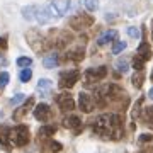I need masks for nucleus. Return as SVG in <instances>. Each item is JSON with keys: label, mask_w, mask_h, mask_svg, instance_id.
Segmentation results:
<instances>
[{"label": "nucleus", "mask_w": 153, "mask_h": 153, "mask_svg": "<svg viewBox=\"0 0 153 153\" xmlns=\"http://www.w3.org/2000/svg\"><path fill=\"white\" fill-rule=\"evenodd\" d=\"M94 133L104 140H121L123 136V117L119 114H102L94 121Z\"/></svg>", "instance_id": "obj_1"}, {"label": "nucleus", "mask_w": 153, "mask_h": 153, "mask_svg": "<svg viewBox=\"0 0 153 153\" xmlns=\"http://www.w3.org/2000/svg\"><path fill=\"white\" fill-rule=\"evenodd\" d=\"M9 143L14 146H26L29 143V128L19 124L14 129H9Z\"/></svg>", "instance_id": "obj_2"}, {"label": "nucleus", "mask_w": 153, "mask_h": 153, "mask_svg": "<svg viewBox=\"0 0 153 153\" xmlns=\"http://www.w3.org/2000/svg\"><path fill=\"white\" fill-rule=\"evenodd\" d=\"M80 78V71L78 70H68V71H63L60 73V80H58V85L61 88H71L78 82Z\"/></svg>", "instance_id": "obj_3"}, {"label": "nucleus", "mask_w": 153, "mask_h": 153, "mask_svg": "<svg viewBox=\"0 0 153 153\" xmlns=\"http://www.w3.org/2000/svg\"><path fill=\"white\" fill-rule=\"evenodd\" d=\"M92 24H94V17L88 16V14H78V16H75V17L70 19V27L75 29V31L90 27Z\"/></svg>", "instance_id": "obj_4"}, {"label": "nucleus", "mask_w": 153, "mask_h": 153, "mask_svg": "<svg viewBox=\"0 0 153 153\" xmlns=\"http://www.w3.org/2000/svg\"><path fill=\"white\" fill-rule=\"evenodd\" d=\"M107 75V68L105 66H97V68H88L85 71V80H87V85L92 82H100L102 78H105Z\"/></svg>", "instance_id": "obj_5"}, {"label": "nucleus", "mask_w": 153, "mask_h": 153, "mask_svg": "<svg viewBox=\"0 0 153 153\" xmlns=\"http://www.w3.org/2000/svg\"><path fill=\"white\" fill-rule=\"evenodd\" d=\"M26 39H27V43L31 44V48H33L34 51H41V49H43V41H44V38L41 36V33H39V31H36V29H31V31L26 34Z\"/></svg>", "instance_id": "obj_6"}, {"label": "nucleus", "mask_w": 153, "mask_h": 153, "mask_svg": "<svg viewBox=\"0 0 153 153\" xmlns=\"http://www.w3.org/2000/svg\"><path fill=\"white\" fill-rule=\"evenodd\" d=\"M56 104L63 112H70V111L75 109V100L71 99L70 94H60L56 95Z\"/></svg>", "instance_id": "obj_7"}, {"label": "nucleus", "mask_w": 153, "mask_h": 153, "mask_svg": "<svg viewBox=\"0 0 153 153\" xmlns=\"http://www.w3.org/2000/svg\"><path fill=\"white\" fill-rule=\"evenodd\" d=\"M78 105H80V111L82 112H92L94 107H95V102H94L92 95H88L85 92H80V97H78Z\"/></svg>", "instance_id": "obj_8"}, {"label": "nucleus", "mask_w": 153, "mask_h": 153, "mask_svg": "<svg viewBox=\"0 0 153 153\" xmlns=\"http://www.w3.org/2000/svg\"><path fill=\"white\" fill-rule=\"evenodd\" d=\"M49 9H51L53 14L63 16V14H66L68 9H70V0H53L51 5H49Z\"/></svg>", "instance_id": "obj_9"}, {"label": "nucleus", "mask_w": 153, "mask_h": 153, "mask_svg": "<svg viewBox=\"0 0 153 153\" xmlns=\"http://www.w3.org/2000/svg\"><path fill=\"white\" fill-rule=\"evenodd\" d=\"M34 117L38 121H49L51 119V109L48 104H38L34 107Z\"/></svg>", "instance_id": "obj_10"}, {"label": "nucleus", "mask_w": 153, "mask_h": 153, "mask_svg": "<svg viewBox=\"0 0 153 153\" xmlns=\"http://www.w3.org/2000/svg\"><path fill=\"white\" fill-rule=\"evenodd\" d=\"M63 126L68 128V129H75L76 133L80 131V128H82V119L78 117V116H68L63 119Z\"/></svg>", "instance_id": "obj_11"}, {"label": "nucleus", "mask_w": 153, "mask_h": 153, "mask_svg": "<svg viewBox=\"0 0 153 153\" xmlns=\"http://www.w3.org/2000/svg\"><path fill=\"white\" fill-rule=\"evenodd\" d=\"M33 105H34V97H29V99H27V102H26V104L22 105V107H19V109L14 111V119H17V121L22 119L24 116L27 114V111L31 109Z\"/></svg>", "instance_id": "obj_12"}, {"label": "nucleus", "mask_w": 153, "mask_h": 153, "mask_svg": "<svg viewBox=\"0 0 153 153\" xmlns=\"http://www.w3.org/2000/svg\"><path fill=\"white\" fill-rule=\"evenodd\" d=\"M51 88H53V83L49 82L48 78H41L38 82V92L41 94V97H49Z\"/></svg>", "instance_id": "obj_13"}, {"label": "nucleus", "mask_w": 153, "mask_h": 153, "mask_svg": "<svg viewBox=\"0 0 153 153\" xmlns=\"http://www.w3.org/2000/svg\"><path fill=\"white\" fill-rule=\"evenodd\" d=\"M51 17H53V14H51V9H49V7H41V9L38 7V9H36V19H38V22L46 24Z\"/></svg>", "instance_id": "obj_14"}, {"label": "nucleus", "mask_w": 153, "mask_h": 153, "mask_svg": "<svg viewBox=\"0 0 153 153\" xmlns=\"http://www.w3.org/2000/svg\"><path fill=\"white\" fill-rule=\"evenodd\" d=\"M117 38V31H114V29H111V31H105L104 34H100L97 39V44L99 46H104V44L111 43V41H114V39Z\"/></svg>", "instance_id": "obj_15"}, {"label": "nucleus", "mask_w": 153, "mask_h": 153, "mask_svg": "<svg viewBox=\"0 0 153 153\" xmlns=\"http://www.w3.org/2000/svg\"><path fill=\"white\" fill-rule=\"evenodd\" d=\"M136 55L140 56V58H141L143 61L152 60V48H150V44H148V43H141L140 46H138Z\"/></svg>", "instance_id": "obj_16"}, {"label": "nucleus", "mask_w": 153, "mask_h": 153, "mask_svg": "<svg viewBox=\"0 0 153 153\" xmlns=\"http://www.w3.org/2000/svg\"><path fill=\"white\" fill-rule=\"evenodd\" d=\"M43 65H44V68H55V66L58 65V55H56V53H51V55L44 56Z\"/></svg>", "instance_id": "obj_17"}, {"label": "nucleus", "mask_w": 153, "mask_h": 153, "mask_svg": "<svg viewBox=\"0 0 153 153\" xmlns=\"http://www.w3.org/2000/svg\"><path fill=\"white\" fill-rule=\"evenodd\" d=\"M65 58H66V60H73V61L83 60V49H82V48H76L75 51H68Z\"/></svg>", "instance_id": "obj_18"}, {"label": "nucleus", "mask_w": 153, "mask_h": 153, "mask_svg": "<svg viewBox=\"0 0 153 153\" xmlns=\"http://www.w3.org/2000/svg\"><path fill=\"white\" fill-rule=\"evenodd\" d=\"M55 133H56L55 126H43V128L38 131V136L39 138H49V136H53Z\"/></svg>", "instance_id": "obj_19"}, {"label": "nucleus", "mask_w": 153, "mask_h": 153, "mask_svg": "<svg viewBox=\"0 0 153 153\" xmlns=\"http://www.w3.org/2000/svg\"><path fill=\"white\" fill-rule=\"evenodd\" d=\"M36 9H38V7H34V5L24 7V9H22V16H24V19H27V21L36 19Z\"/></svg>", "instance_id": "obj_20"}, {"label": "nucleus", "mask_w": 153, "mask_h": 153, "mask_svg": "<svg viewBox=\"0 0 153 153\" xmlns=\"http://www.w3.org/2000/svg\"><path fill=\"white\" fill-rule=\"evenodd\" d=\"M143 121H145L148 126L153 128V107H146V109L143 111Z\"/></svg>", "instance_id": "obj_21"}, {"label": "nucleus", "mask_w": 153, "mask_h": 153, "mask_svg": "<svg viewBox=\"0 0 153 153\" xmlns=\"http://www.w3.org/2000/svg\"><path fill=\"white\" fill-rule=\"evenodd\" d=\"M131 82H133V85H134L136 88H141L143 82H145V75H143L141 71H138V73H134V75H133Z\"/></svg>", "instance_id": "obj_22"}, {"label": "nucleus", "mask_w": 153, "mask_h": 153, "mask_svg": "<svg viewBox=\"0 0 153 153\" xmlns=\"http://www.w3.org/2000/svg\"><path fill=\"white\" fill-rule=\"evenodd\" d=\"M126 41H116L114 44H112V55H119L121 51H124L126 49Z\"/></svg>", "instance_id": "obj_23"}, {"label": "nucleus", "mask_w": 153, "mask_h": 153, "mask_svg": "<svg viewBox=\"0 0 153 153\" xmlns=\"http://www.w3.org/2000/svg\"><path fill=\"white\" fill-rule=\"evenodd\" d=\"M133 68H134L136 71H143V68H145V61H143L138 55L133 58Z\"/></svg>", "instance_id": "obj_24"}, {"label": "nucleus", "mask_w": 153, "mask_h": 153, "mask_svg": "<svg viewBox=\"0 0 153 153\" xmlns=\"http://www.w3.org/2000/svg\"><path fill=\"white\" fill-rule=\"evenodd\" d=\"M116 68H117V71H121V73H126V71L129 70L128 60H117L116 61Z\"/></svg>", "instance_id": "obj_25"}, {"label": "nucleus", "mask_w": 153, "mask_h": 153, "mask_svg": "<svg viewBox=\"0 0 153 153\" xmlns=\"http://www.w3.org/2000/svg\"><path fill=\"white\" fill-rule=\"evenodd\" d=\"M31 76H33V71H31V68H24V70L21 71V75H19V78H21V82H29L31 80Z\"/></svg>", "instance_id": "obj_26"}, {"label": "nucleus", "mask_w": 153, "mask_h": 153, "mask_svg": "<svg viewBox=\"0 0 153 153\" xmlns=\"http://www.w3.org/2000/svg\"><path fill=\"white\" fill-rule=\"evenodd\" d=\"M17 65L22 66V68H27V66L33 65V60L27 58V56H21V58H17Z\"/></svg>", "instance_id": "obj_27"}, {"label": "nucleus", "mask_w": 153, "mask_h": 153, "mask_svg": "<svg viewBox=\"0 0 153 153\" xmlns=\"http://www.w3.org/2000/svg\"><path fill=\"white\" fill-rule=\"evenodd\" d=\"M9 78H10V76H9V73H7V71H2V73H0V88H5L7 87Z\"/></svg>", "instance_id": "obj_28"}, {"label": "nucleus", "mask_w": 153, "mask_h": 153, "mask_svg": "<svg viewBox=\"0 0 153 153\" xmlns=\"http://www.w3.org/2000/svg\"><path fill=\"white\" fill-rule=\"evenodd\" d=\"M48 145H49L48 148H49V152H51V153H58V152H61V145H60L58 141H49Z\"/></svg>", "instance_id": "obj_29"}, {"label": "nucleus", "mask_w": 153, "mask_h": 153, "mask_svg": "<svg viewBox=\"0 0 153 153\" xmlns=\"http://www.w3.org/2000/svg\"><path fill=\"white\" fill-rule=\"evenodd\" d=\"M83 4H85V7H87L90 12L97 10V7H99V4L95 2V0H83Z\"/></svg>", "instance_id": "obj_30"}, {"label": "nucleus", "mask_w": 153, "mask_h": 153, "mask_svg": "<svg viewBox=\"0 0 153 153\" xmlns=\"http://www.w3.org/2000/svg\"><path fill=\"white\" fill-rule=\"evenodd\" d=\"M128 36L133 39H138L140 38V31H138V27H128Z\"/></svg>", "instance_id": "obj_31"}, {"label": "nucleus", "mask_w": 153, "mask_h": 153, "mask_svg": "<svg viewBox=\"0 0 153 153\" xmlns=\"http://www.w3.org/2000/svg\"><path fill=\"white\" fill-rule=\"evenodd\" d=\"M22 100H24V94H17L16 97L10 99V104H12V105H17L19 102H22Z\"/></svg>", "instance_id": "obj_32"}, {"label": "nucleus", "mask_w": 153, "mask_h": 153, "mask_svg": "<svg viewBox=\"0 0 153 153\" xmlns=\"http://www.w3.org/2000/svg\"><path fill=\"white\" fill-rule=\"evenodd\" d=\"M153 140V134H141V136H140V143H148V141H152Z\"/></svg>", "instance_id": "obj_33"}, {"label": "nucleus", "mask_w": 153, "mask_h": 153, "mask_svg": "<svg viewBox=\"0 0 153 153\" xmlns=\"http://www.w3.org/2000/svg\"><path fill=\"white\" fill-rule=\"evenodd\" d=\"M0 49H2V51L7 49V39L5 38H0Z\"/></svg>", "instance_id": "obj_34"}, {"label": "nucleus", "mask_w": 153, "mask_h": 153, "mask_svg": "<svg viewBox=\"0 0 153 153\" xmlns=\"http://www.w3.org/2000/svg\"><path fill=\"white\" fill-rule=\"evenodd\" d=\"M148 97H150V99H152V100H153V87L150 88V92H148Z\"/></svg>", "instance_id": "obj_35"}, {"label": "nucleus", "mask_w": 153, "mask_h": 153, "mask_svg": "<svg viewBox=\"0 0 153 153\" xmlns=\"http://www.w3.org/2000/svg\"><path fill=\"white\" fill-rule=\"evenodd\" d=\"M152 80H153V71H152Z\"/></svg>", "instance_id": "obj_36"}, {"label": "nucleus", "mask_w": 153, "mask_h": 153, "mask_svg": "<svg viewBox=\"0 0 153 153\" xmlns=\"http://www.w3.org/2000/svg\"><path fill=\"white\" fill-rule=\"evenodd\" d=\"M152 38H153V29H152Z\"/></svg>", "instance_id": "obj_37"}]
</instances>
